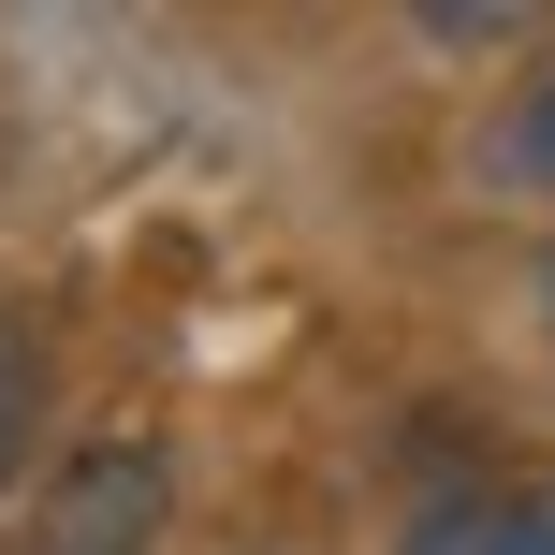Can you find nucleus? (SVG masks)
Returning a JSON list of instances; mask_svg holds the SVG:
<instances>
[{"label":"nucleus","mask_w":555,"mask_h":555,"mask_svg":"<svg viewBox=\"0 0 555 555\" xmlns=\"http://www.w3.org/2000/svg\"><path fill=\"white\" fill-rule=\"evenodd\" d=\"M15 453H29V380H15V351H0V482H15Z\"/></svg>","instance_id":"20e7f679"},{"label":"nucleus","mask_w":555,"mask_h":555,"mask_svg":"<svg viewBox=\"0 0 555 555\" xmlns=\"http://www.w3.org/2000/svg\"><path fill=\"white\" fill-rule=\"evenodd\" d=\"M162 512H176V453L162 439H88L44 482V512H29L15 555H162Z\"/></svg>","instance_id":"f257e3e1"},{"label":"nucleus","mask_w":555,"mask_h":555,"mask_svg":"<svg viewBox=\"0 0 555 555\" xmlns=\"http://www.w3.org/2000/svg\"><path fill=\"white\" fill-rule=\"evenodd\" d=\"M512 162H527L541 191H555V88H527V117H512Z\"/></svg>","instance_id":"7ed1b4c3"},{"label":"nucleus","mask_w":555,"mask_h":555,"mask_svg":"<svg viewBox=\"0 0 555 555\" xmlns=\"http://www.w3.org/2000/svg\"><path fill=\"white\" fill-rule=\"evenodd\" d=\"M395 555H555V482H512V498H439L410 512Z\"/></svg>","instance_id":"f03ea898"}]
</instances>
